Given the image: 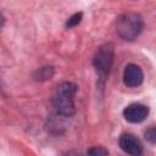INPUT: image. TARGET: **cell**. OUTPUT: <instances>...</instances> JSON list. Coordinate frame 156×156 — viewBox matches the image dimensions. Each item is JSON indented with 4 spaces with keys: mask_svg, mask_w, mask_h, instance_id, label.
<instances>
[{
    "mask_svg": "<svg viewBox=\"0 0 156 156\" xmlns=\"http://www.w3.org/2000/svg\"><path fill=\"white\" fill-rule=\"evenodd\" d=\"M77 91V85L69 82H63L55 89L52 94V106L55 111L65 117H71L76 112L74 107V94Z\"/></svg>",
    "mask_w": 156,
    "mask_h": 156,
    "instance_id": "6da1fadb",
    "label": "cell"
},
{
    "mask_svg": "<svg viewBox=\"0 0 156 156\" xmlns=\"http://www.w3.org/2000/svg\"><path fill=\"white\" fill-rule=\"evenodd\" d=\"M144 28V21L139 13L128 12L123 13L117 18L116 29L118 35L128 41L136 39V37L141 33Z\"/></svg>",
    "mask_w": 156,
    "mask_h": 156,
    "instance_id": "7a4b0ae2",
    "label": "cell"
},
{
    "mask_svg": "<svg viewBox=\"0 0 156 156\" xmlns=\"http://www.w3.org/2000/svg\"><path fill=\"white\" fill-rule=\"evenodd\" d=\"M113 56H115V49L113 45L110 43L101 45L94 55L93 58L94 67L96 68V72L102 79L110 73V69L113 63Z\"/></svg>",
    "mask_w": 156,
    "mask_h": 156,
    "instance_id": "3957f363",
    "label": "cell"
},
{
    "mask_svg": "<svg viewBox=\"0 0 156 156\" xmlns=\"http://www.w3.org/2000/svg\"><path fill=\"white\" fill-rule=\"evenodd\" d=\"M147 115L149 107L143 104H130L123 111L124 119L129 123H141L143 121H145Z\"/></svg>",
    "mask_w": 156,
    "mask_h": 156,
    "instance_id": "277c9868",
    "label": "cell"
},
{
    "mask_svg": "<svg viewBox=\"0 0 156 156\" xmlns=\"http://www.w3.org/2000/svg\"><path fill=\"white\" fill-rule=\"evenodd\" d=\"M119 147L128 155L132 156H139L143 152V145L140 143V140L130 134V133H124L119 136Z\"/></svg>",
    "mask_w": 156,
    "mask_h": 156,
    "instance_id": "5b68a950",
    "label": "cell"
},
{
    "mask_svg": "<svg viewBox=\"0 0 156 156\" xmlns=\"http://www.w3.org/2000/svg\"><path fill=\"white\" fill-rule=\"evenodd\" d=\"M144 80V73L143 69L134 63H129L126 66L123 72V83L127 87L135 88L139 87Z\"/></svg>",
    "mask_w": 156,
    "mask_h": 156,
    "instance_id": "8992f818",
    "label": "cell"
},
{
    "mask_svg": "<svg viewBox=\"0 0 156 156\" xmlns=\"http://www.w3.org/2000/svg\"><path fill=\"white\" fill-rule=\"evenodd\" d=\"M54 76V68L51 66H45L39 68L35 73H34V78L37 80H48Z\"/></svg>",
    "mask_w": 156,
    "mask_h": 156,
    "instance_id": "52a82bcc",
    "label": "cell"
},
{
    "mask_svg": "<svg viewBox=\"0 0 156 156\" xmlns=\"http://www.w3.org/2000/svg\"><path fill=\"white\" fill-rule=\"evenodd\" d=\"M82 17H83V13H82V12H77V13L72 15V16L67 20V22H66V27H68V28L76 27L77 24H79V23H80Z\"/></svg>",
    "mask_w": 156,
    "mask_h": 156,
    "instance_id": "ba28073f",
    "label": "cell"
},
{
    "mask_svg": "<svg viewBox=\"0 0 156 156\" xmlns=\"http://www.w3.org/2000/svg\"><path fill=\"white\" fill-rule=\"evenodd\" d=\"M87 156H107V151L102 146H94L88 150Z\"/></svg>",
    "mask_w": 156,
    "mask_h": 156,
    "instance_id": "9c48e42d",
    "label": "cell"
},
{
    "mask_svg": "<svg viewBox=\"0 0 156 156\" xmlns=\"http://www.w3.org/2000/svg\"><path fill=\"white\" fill-rule=\"evenodd\" d=\"M145 139L149 143L155 144V141H156V130H155L154 127H150L149 129H146V132H145Z\"/></svg>",
    "mask_w": 156,
    "mask_h": 156,
    "instance_id": "30bf717a",
    "label": "cell"
},
{
    "mask_svg": "<svg viewBox=\"0 0 156 156\" xmlns=\"http://www.w3.org/2000/svg\"><path fill=\"white\" fill-rule=\"evenodd\" d=\"M4 23H5V18H4V16L0 13V29L2 28V26H4Z\"/></svg>",
    "mask_w": 156,
    "mask_h": 156,
    "instance_id": "8fae6325",
    "label": "cell"
}]
</instances>
